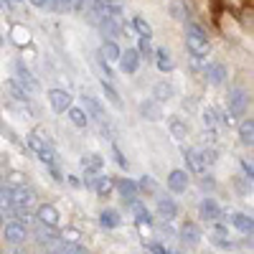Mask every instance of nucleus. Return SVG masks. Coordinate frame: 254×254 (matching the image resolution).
<instances>
[{
    "mask_svg": "<svg viewBox=\"0 0 254 254\" xmlns=\"http://www.w3.org/2000/svg\"><path fill=\"white\" fill-rule=\"evenodd\" d=\"M186 41H188L190 54H193L196 59L208 56V36L203 33V28H201V26L188 23V28H186Z\"/></svg>",
    "mask_w": 254,
    "mask_h": 254,
    "instance_id": "nucleus-1",
    "label": "nucleus"
},
{
    "mask_svg": "<svg viewBox=\"0 0 254 254\" xmlns=\"http://www.w3.org/2000/svg\"><path fill=\"white\" fill-rule=\"evenodd\" d=\"M33 237L38 239V244H46L49 249H54L56 244H61V239H59V234L51 229V226H46V224H36V229H33Z\"/></svg>",
    "mask_w": 254,
    "mask_h": 254,
    "instance_id": "nucleus-2",
    "label": "nucleus"
},
{
    "mask_svg": "<svg viewBox=\"0 0 254 254\" xmlns=\"http://www.w3.org/2000/svg\"><path fill=\"white\" fill-rule=\"evenodd\" d=\"M244 112H247V94L242 89H231L229 92V115L242 117Z\"/></svg>",
    "mask_w": 254,
    "mask_h": 254,
    "instance_id": "nucleus-3",
    "label": "nucleus"
},
{
    "mask_svg": "<svg viewBox=\"0 0 254 254\" xmlns=\"http://www.w3.org/2000/svg\"><path fill=\"white\" fill-rule=\"evenodd\" d=\"M198 211H201V219H206V221H221V216H224L221 206L214 198H203L201 206H198Z\"/></svg>",
    "mask_w": 254,
    "mask_h": 254,
    "instance_id": "nucleus-4",
    "label": "nucleus"
},
{
    "mask_svg": "<svg viewBox=\"0 0 254 254\" xmlns=\"http://www.w3.org/2000/svg\"><path fill=\"white\" fill-rule=\"evenodd\" d=\"M26 237H28V231H26L23 224H18V221L5 224V239H8L13 247H20V244L26 242Z\"/></svg>",
    "mask_w": 254,
    "mask_h": 254,
    "instance_id": "nucleus-5",
    "label": "nucleus"
},
{
    "mask_svg": "<svg viewBox=\"0 0 254 254\" xmlns=\"http://www.w3.org/2000/svg\"><path fill=\"white\" fill-rule=\"evenodd\" d=\"M49 102H51L54 112H66L71 107V94L64 92V89H51L49 92Z\"/></svg>",
    "mask_w": 254,
    "mask_h": 254,
    "instance_id": "nucleus-6",
    "label": "nucleus"
},
{
    "mask_svg": "<svg viewBox=\"0 0 254 254\" xmlns=\"http://www.w3.org/2000/svg\"><path fill=\"white\" fill-rule=\"evenodd\" d=\"M120 69L125 71V74H135L137 71V66H140V54L135 51V49H127L125 54H120Z\"/></svg>",
    "mask_w": 254,
    "mask_h": 254,
    "instance_id": "nucleus-7",
    "label": "nucleus"
},
{
    "mask_svg": "<svg viewBox=\"0 0 254 254\" xmlns=\"http://www.w3.org/2000/svg\"><path fill=\"white\" fill-rule=\"evenodd\" d=\"M13 69H15V74H18V84H20V87H23V89H26L28 94L38 89V84H36L33 74H31V71H28V69H26V66H23V64H20V61H15V66H13Z\"/></svg>",
    "mask_w": 254,
    "mask_h": 254,
    "instance_id": "nucleus-8",
    "label": "nucleus"
},
{
    "mask_svg": "<svg viewBox=\"0 0 254 254\" xmlns=\"http://www.w3.org/2000/svg\"><path fill=\"white\" fill-rule=\"evenodd\" d=\"M117 190L122 193L125 203H130V206H132V203H137V183L122 178V181H117Z\"/></svg>",
    "mask_w": 254,
    "mask_h": 254,
    "instance_id": "nucleus-9",
    "label": "nucleus"
},
{
    "mask_svg": "<svg viewBox=\"0 0 254 254\" xmlns=\"http://www.w3.org/2000/svg\"><path fill=\"white\" fill-rule=\"evenodd\" d=\"M203 74H206V81L208 84H224V79H226V69H224V64H208V66L203 69Z\"/></svg>",
    "mask_w": 254,
    "mask_h": 254,
    "instance_id": "nucleus-10",
    "label": "nucleus"
},
{
    "mask_svg": "<svg viewBox=\"0 0 254 254\" xmlns=\"http://www.w3.org/2000/svg\"><path fill=\"white\" fill-rule=\"evenodd\" d=\"M140 115L145 120H160L163 117V107L155 99H145V102H140Z\"/></svg>",
    "mask_w": 254,
    "mask_h": 254,
    "instance_id": "nucleus-11",
    "label": "nucleus"
},
{
    "mask_svg": "<svg viewBox=\"0 0 254 254\" xmlns=\"http://www.w3.org/2000/svg\"><path fill=\"white\" fill-rule=\"evenodd\" d=\"M168 188H171L173 193H183L188 188V176L183 171H171V176H168Z\"/></svg>",
    "mask_w": 254,
    "mask_h": 254,
    "instance_id": "nucleus-12",
    "label": "nucleus"
},
{
    "mask_svg": "<svg viewBox=\"0 0 254 254\" xmlns=\"http://www.w3.org/2000/svg\"><path fill=\"white\" fill-rule=\"evenodd\" d=\"M158 214H160V219H165V221L176 219V216H178L176 201H173V198H158Z\"/></svg>",
    "mask_w": 254,
    "mask_h": 254,
    "instance_id": "nucleus-13",
    "label": "nucleus"
},
{
    "mask_svg": "<svg viewBox=\"0 0 254 254\" xmlns=\"http://www.w3.org/2000/svg\"><path fill=\"white\" fill-rule=\"evenodd\" d=\"M38 224H46V226H56L59 224V211L51 206V203H46V206H41L38 208Z\"/></svg>",
    "mask_w": 254,
    "mask_h": 254,
    "instance_id": "nucleus-14",
    "label": "nucleus"
},
{
    "mask_svg": "<svg viewBox=\"0 0 254 254\" xmlns=\"http://www.w3.org/2000/svg\"><path fill=\"white\" fill-rule=\"evenodd\" d=\"M186 163H188V168H190L193 173H203V171H206V163H203V158H201V153L196 150V147L186 150Z\"/></svg>",
    "mask_w": 254,
    "mask_h": 254,
    "instance_id": "nucleus-15",
    "label": "nucleus"
},
{
    "mask_svg": "<svg viewBox=\"0 0 254 254\" xmlns=\"http://www.w3.org/2000/svg\"><path fill=\"white\" fill-rule=\"evenodd\" d=\"M181 239H183V242H190V244H198V239H201V229H198V224L186 221V224L181 226Z\"/></svg>",
    "mask_w": 254,
    "mask_h": 254,
    "instance_id": "nucleus-16",
    "label": "nucleus"
},
{
    "mask_svg": "<svg viewBox=\"0 0 254 254\" xmlns=\"http://www.w3.org/2000/svg\"><path fill=\"white\" fill-rule=\"evenodd\" d=\"M94 190H97V196H99V198H110V196H112V190H115L112 178H110V176H107V178H104V176L97 178V181H94Z\"/></svg>",
    "mask_w": 254,
    "mask_h": 254,
    "instance_id": "nucleus-17",
    "label": "nucleus"
},
{
    "mask_svg": "<svg viewBox=\"0 0 254 254\" xmlns=\"http://www.w3.org/2000/svg\"><path fill=\"white\" fill-rule=\"evenodd\" d=\"M120 46L115 44V41H104L102 44V49H99V56H102V61H117L120 59Z\"/></svg>",
    "mask_w": 254,
    "mask_h": 254,
    "instance_id": "nucleus-18",
    "label": "nucleus"
},
{
    "mask_svg": "<svg viewBox=\"0 0 254 254\" xmlns=\"http://www.w3.org/2000/svg\"><path fill=\"white\" fill-rule=\"evenodd\" d=\"M84 104H87V112L94 117V120H99V122H104V120H107V115H104V107H102V104L94 99V97H84Z\"/></svg>",
    "mask_w": 254,
    "mask_h": 254,
    "instance_id": "nucleus-19",
    "label": "nucleus"
},
{
    "mask_svg": "<svg viewBox=\"0 0 254 254\" xmlns=\"http://www.w3.org/2000/svg\"><path fill=\"white\" fill-rule=\"evenodd\" d=\"M97 28H99V31H102L104 36H112V38L122 33V28H120V23H117V18H110V15H107V18H104V20H102V23L97 26Z\"/></svg>",
    "mask_w": 254,
    "mask_h": 254,
    "instance_id": "nucleus-20",
    "label": "nucleus"
},
{
    "mask_svg": "<svg viewBox=\"0 0 254 254\" xmlns=\"http://www.w3.org/2000/svg\"><path fill=\"white\" fill-rule=\"evenodd\" d=\"M231 224H234L242 234H252V229H254V224L247 214H231Z\"/></svg>",
    "mask_w": 254,
    "mask_h": 254,
    "instance_id": "nucleus-21",
    "label": "nucleus"
},
{
    "mask_svg": "<svg viewBox=\"0 0 254 254\" xmlns=\"http://www.w3.org/2000/svg\"><path fill=\"white\" fill-rule=\"evenodd\" d=\"M173 97V87L171 84H165V81H160V84H155V89H153V99L160 104V102H165V99H171Z\"/></svg>",
    "mask_w": 254,
    "mask_h": 254,
    "instance_id": "nucleus-22",
    "label": "nucleus"
},
{
    "mask_svg": "<svg viewBox=\"0 0 254 254\" xmlns=\"http://www.w3.org/2000/svg\"><path fill=\"white\" fill-rule=\"evenodd\" d=\"M5 89H8V92L13 94V99H18V102H26V99H28V92L20 87L15 79H8V81H5Z\"/></svg>",
    "mask_w": 254,
    "mask_h": 254,
    "instance_id": "nucleus-23",
    "label": "nucleus"
},
{
    "mask_svg": "<svg viewBox=\"0 0 254 254\" xmlns=\"http://www.w3.org/2000/svg\"><path fill=\"white\" fill-rule=\"evenodd\" d=\"M239 140H242L244 145H252V140H254V122H252V120H244V122L239 125Z\"/></svg>",
    "mask_w": 254,
    "mask_h": 254,
    "instance_id": "nucleus-24",
    "label": "nucleus"
},
{
    "mask_svg": "<svg viewBox=\"0 0 254 254\" xmlns=\"http://www.w3.org/2000/svg\"><path fill=\"white\" fill-rule=\"evenodd\" d=\"M132 214H135V219H137V224H147V226H150L153 224V216H150V211H147L142 203H132Z\"/></svg>",
    "mask_w": 254,
    "mask_h": 254,
    "instance_id": "nucleus-25",
    "label": "nucleus"
},
{
    "mask_svg": "<svg viewBox=\"0 0 254 254\" xmlns=\"http://www.w3.org/2000/svg\"><path fill=\"white\" fill-rule=\"evenodd\" d=\"M66 112H69V120H71L76 127H87V122H89V115L84 112V110H79V107H69Z\"/></svg>",
    "mask_w": 254,
    "mask_h": 254,
    "instance_id": "nucleus-26",
    "label": "nucleus"
},
{
    "mask_svg": "<svg viewBox=\"0 0 254 254\" xmlns=\"http://www.w3.org/2000/svg\"><path fill=\"white\" fill-rule=\"evenodd\" d=\"M99 224H102L104 229H115V226H120L117 211H102V214H99Z\"/></svg>",
    "mask_w": 254,
    "mask_h": 254,
    "instance_id": "nucleus-27",
    "label": "nucleus"
},
{
    "mask_svg": "<svg viewBox=\"0 0 254 254\" xmlns=\"http://www.w3.org/2000/svg\"><path fill=\"white\" fill-rule=\"evenodd\" d=\"M81 165H84V171H87V173H99L102 171V158L99 155H87V158H84L81 160Z\"/></svg>",
    "mask_w": 254,
    "mask_h": 254,
    "instance_id": "nucleus-28",
    "label": "nucleus"
},
{
    "mask_svg": "<svg viewBox=\"0 0 254 254\" xmlns=\"http://www.w3.org/2000/svg\"><path fill=\"white\" fill-rule=\"evenodd\" d=\"M155 56H158V69L160 71H171L173 69V59H171V54H168L165 49H158Z\"/></svg>",
    "mask_w": 254,
    "mask_h": 254,
    "instance_id": "nucleus-29",
    "label": "nucleus"
},
{
    "mask_svg": "<svg viewBox=\"0 0 254 254\" xmlns=\"http://www.w3.org/2000/svg\"><path fill=\"white\" fill-rule=\"evenodd\" d=\"M26 142H28V147H31V150H33L36 155H41V153H44L46 147H49V142H46L44 137H38V135H28V137H26Z\"/></svg>",
    "mask_w": 254,
    "mask_h": 254,
    "instance_id": "nucleus-30",
    "label": "nucleus"
},
{
    "mask_svg": "<svg viewBox=\"0 0 254 254\" xmlns=\"http://www.w3.org/2000/svg\"><path fill=\"white\" fill-rule=\"evenodd\" d=\"M132 28L140 33V38H150L153 36V28H150V23H147L145 18H135L132 20Z\"/></svg>",
    "mask_w": 254,
    "mask_h": 254,
    "instance_id": "nucleus-31",
    "label": "nucleus"
},
{
    "mask_svg": "<svg viewBox=\"0 0 254 254\" xmlns=\"http://www.w3.org/2000/svg\"><path fill=\"white\" fill-rule=\"evenodd\" d=\"M102 89H104V94H107V99L115 104V107H122V99H120V94H117V89L112 87V84L107 81V79H104L102 81Z\"/></svg>",
    "mask_w": 254,
    "mask_h": 254,
    "instance_id": "nucleus-32",
    "label": "nucleus"
},
{
    "mask_svg": "<svg viewBox=\"0 0 254 254\" xmlns=\"http://www.w3.org/2000/svg\"><path fill=\"white\" fill-rule=\"evenodd\" d=\"M171 132H173L176 140H183V137H188V127H186L178 117H173V120H171Z\"/></svg>",
    "mask_w": 254,
    "mask_h": 254,
    "instance_id": "nucleus-33",
    "label": "nucleus"
},
{
    "mask_svg": "<svg viewBox=\"0 0 254 254\" xmlns=\"http://www.w3.org/2000/svg\"><path fill=\"white\" fill-rule=\"evenodd\" d=\"M137 190H145V193H158V183L150 176H142L137 183Z\"/></svg>",
    "mask_w": 254,
    "mask_h": 254,
    "instance_id": "nucleus-34",
    "label": "nucleus"
},
{
    "mask_svg": "<svg viewBox=\"0 0 254 254\" xmlns=\"http://www.w3.org/2000/svg\"><path fill=\"white\" fill-rule=\"evenodd\" d=\"M211 242H214L216 247H224V249H229V247H231V242L226 239V231H224L221 226L214 231V234H211Z\"/></svg>",
    "mask_w": 254,
    "mask_h": 254,
    "instance_id": "nucleus-35",
    "label": "nucleus"
},
{
    "mask_svg": "<svg viewBox=\"0 0 254 254\" xmlns=\"http://www.w3.org/2000/svg\"><path fill=\"white\" fill-rule=\"evenodd\" d=\"M10 33H13V41H15V44H20V46L28 44V31H26L23 26H13Z\"/></svg>",
    "mask_w": 254,
    "mask_h": 254,
    "instance_id": "nucleus-36",
    "label": "nucleus"
},
{
    "mask_svg": "<svg viewBox=\"0 0 254 254\" xmlns=\"http://www.w3.org/2000/svg\"><path fill=\"white\" fill-rule=\"evenodd\" d=\"M203 125L206 127H211V130H214V127L219 125V115H216V110H203Z\"/></svg>",
    "mask_w": 254,
    "mask_h": 254,
    "instance_id": "nucleus-37",
    "label": "nucleus"
},
{
    "mask_svg": "<svg viewBox=\"0 0 254 254\" xmlns=\"http://www.w3.org/2000/svg\"><path fill=\"white\" fill-rule=\"evenodd\" d=\"M198 153H201V158H203L206 165L216 163V147H203V150H198Z\"/></svg>",
    "mask_w": 254,
    "mask_h": 254,
    "instance_id": "nucleus-38",
    "label": "nucleus"
},
{
    "mask_svg": "<svg viewBox=\"0 0 254 254\" xmlns=\"http://www.w3.org/2000/svg\"><path fill=\"white\" fill-rule=\"evenodd\" d=\"M137 54H147L150 56L153 54V44H150V38H140V44H137V49H135Z\"/></svg>",
    "mask_w": 254,
    "mask_h": 254,
    "instance_id": "nucleus-39",
    "label": "nucleus"
},
{
    "mask_svg": "<svg viewBox=\"0 0 254 254\" xmlns=\"http://www.w3.org/2000/svg\"><path fill=\"white\" fill-rule=\"evenodd\" d=\"M171 13H173L176 20H183V18H186V8H183L181 3H173V5H171Z\"/></svg>",
    "mask_w": 254,
    "mask_h": 254,
    "instance_id": "nucleus-40",
    "label": "nucleus"
},
{
    "mask_svg": "<svg viewBox=\"0 0 254 254\" xmlns=\"http://www.w3.org/2000/svg\"><path fill=\"white\" fill-rule=\"evenodd\" d=\"M112 153H115V160H117V165H120V168H127V158L122 155V150H120L117 145H112Z\"/></svg>",
    "mask_w": 254,
    "mask_h": 254,
    "instance_id": "nucleus-41",
    "label": "nucleus"
},
{
    "mask_svg": "<svg viewBox=\"0 0 254 254\" xmlns=\"http://www.w3.org/2000/svg\"><path fill=\"white\" fill-rule=\"evenodd\" d=\"M10 183H13V188H18V186H23V173H18V171H13V173H10Z\"/></svg>",
    "mask_w": 254,
    "mask_h": 254,
    "instance_id": "nucleus-42",
    "label": "nucleus"
},
{
    "mask_svg": "<svg viewBox=\"0 0 254 254\" xmlns=\"http://www.w3.org/2000/svg\"><path fill=\"white\" fill-rule=\"evenodd\" d=\"M147 249H150L153 254H171V252H168L163 244H155V242H153V244H147Z\"/></svg>",
    "mask_w": 254,
    "mask_h": 254,
    "instance_id": "nucleus-43",
    "label": "nucleus"
},
{
    "mask_svg": "<svg viewBox=\"0 0 254 254\" xmlns=\"http://www.w3.org/2000/svg\"><path fill=\"white\" fill-rule=\"evenodd\" d=\"M242 168H244V173H247L249 178L254 176V168H252V163H247V160H242Z\"/></svg>",
    "mask_w": 254,
    "mask_h": 254,
    "instance_id": "nucleus-44",
    "label": "nucleus"
},
{
    "mask_svg": "<svg viewBox=\"0 0 254 254\" xmlns=\"http://www.w3.org/2000/svg\"><path fill=\"white\" fill-rule=\"evenodd\" d=\"M56 5H59V8H66V10H71V0H56Z\"/></svg>",
    "mask_w": 254,
    "mask_h": 254,
    "instance_id": "nucleus-45",
    "label": "nucleus"
},
{
    "mask_svg": "<svg viewBox=\"0 0 254 254\" xmlns=\"http://www.w3.org/2000/svg\"><path fill=\"white\" fill-rule=\"evenodd\" d=\"M31 3H33L36 8H46V5L51 3V0H31Z\"/></svg>",
    "mask_w": 254,
    "mask_h": 254,
    "instance_id": "nucleus-46",
    "label": "nucleus"
},
{
    "mask_svg": "<svg viewBox=\"0 0 254 254\" xmlns=\"http://www.w3.org/2000/svg\"><path fill=\"white\" fill-rule=\"evenodd\" d=\"M5 254H26V249H20V247H10Z\"/></svg>",
    "mask_w": 254,
    "mask_h": 254,
    "instance_id": "nucleus-47",
    "label": "nucleus"
},
{
    "mask_svg": "<svg viewBox=\"0 0 254 254\" xmlns=\"http://www.w3.org/2000/svg\"><path fill=\"white\" fill-rule=\"evenodd\" d=\"M201 186H203V188H214L216 183H214V181H211V176H208V178H203V183H201Z\"/></svg>",
    "mask_w": 254,
    "mask_h": 254,
    "instance_id": "nucleus-48",
    "label": "nucleus"
},
{
    "mask_svg": "<svg viewBox=\"0 0 254 254\" xmlns=\"http://www.w3.org/2000/svg\"><path fill=\"white\" fill-rule=\"evenodd\" d=\"M8 8V0H0V10H5Z\"/></svg>",
    "mask_w": 254,
    "mask_h": 254,
    "instance_id": "nucleus-49",
    "label": "nucleus"
},
{
    "mask_svg": "<svg viewBox=\"0 0 254 254\" xmlns=\"http://www.w3.org/2000/svg\"><path fill=\"white\" fill-rule=\"evenodd\" d=\"M0 188H3V181H0Z\"/></svg>",
    "mask_w": 254,
    "mask_h": 254,
    "instance_id": "nucleus-50",
    "label": "nucleus"
},
{
    "mask_svg": "<svg viewBox=\"0 0 254 254\" xmlns=\"http://www.w3.org/2000/svg\"><path fill=\"white\" fill-rule=\"evenodd\" d=\"M0 44H3V38H0Z\"/></svg>",
    "mask_w": 254,
    "mask_h": 254,
    "instance_id": "nucleus-51",
    "label": "nucleus"
},
{
    "mask_svg": "<svg viewBox=\"0 0 254 254\" xmlns=\"http://www.w3.org/2000/svg\"><path fill=\"white\" fill-rule=\"evenodd\" d=\"M0 226H3V221H0Z\"/></svg>",
    "mask_w": 254,
    "mask_h": 254,
    "instance_id": "nucleus-52",
    "label": "nucleus"
},
{
    "mask_svg": "<svg viewBox=\"0 0 254 254\" xmlns=\"http://www.w3.org/2000/svg\"><path fill=\"white\" fill-rule=\"evenodd\" d=\"M176 254H181V252H176Z\"/></svg>",
    "mask_w": 254,
    "mask_h": 254,
    "instance_id": "nucleus-53",
    "label": "nucleus"
}]
</instances>
